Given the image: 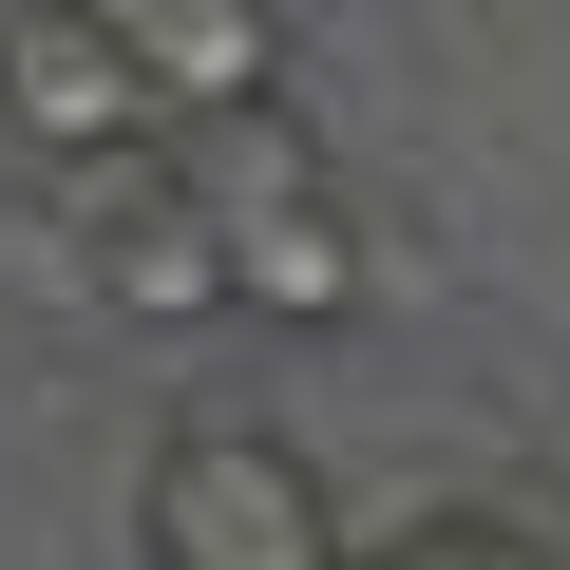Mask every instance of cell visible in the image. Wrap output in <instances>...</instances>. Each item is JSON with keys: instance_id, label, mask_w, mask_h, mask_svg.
Masks as SVG:
<instances>
[{"instance_id": "4", "label": "cell", "mask_w": 570, "mask_h": 570, "mask_svg": "<svg viewBox=\"0 0 570 570\" xmlns=\"http://www.w3.org/2000/svg\"><path fill=\"white\" fill-rule=\"evenodd\" d=\"M96 190H115V209H96V305H115V324H209V305H228L209 190H190V171H153V153H115Z\"/></svg>"}, {"instance_id": "3", "label": "cell", "mask_w": 570, "mask_h": 570, "mask_svg": "<svg viewBox=\"0 0 570 570\" xmlns=\"http://www.w3.org/2000/svg\"><path fill=\"white\" fill-rule=\"evenodd\" d=\"M0 134H20L39 171L171 153V96H153V58H134L115 0H20V20H0Z\"/></svg>"}, {"instance_id": "1", "label": "cell", "mask_w": 570, "mask_h": 570, "mask_svg": "<svg viewBox=\"0 0 570 570\" xmlns=\"http://www.w3.org/2000/svg\"><path fill=\"white\" fill-rule=\"evenodd\" d=\"M190 190H209V247H228V305L247 324H362V228H343L324 153L285 134L266 96L190 115Z\"/></svg>"}, {"instance_id": "2", "label": "cell", "mask_w": 570, "mask_h": 570, "mask_svg": "<svg viewBox=\"0 0 570 570\" xmlns=\"http://www.w3.org/2000/svg\"><path fill=\"white\" fill-rule=\"evenodd\" d=\"M134 551L153 570H343V494L285 456L266 419H171L153 438V494H134Z\"/></svg>"}, {"instance_id": "5", "label": "cell", "mask_w": 570, "mask_h": 570, "mask_svg": "<svg viewBox=\"0 0 570 570\" xmlns=\"http://www.w3.org/2000/svg\"><path fill=\"white\" fill-rule=\"evenodd\" d=\"M134 58L171 115H228V96H266V0H171V20H134Z\"/></svg>"}, {"instance_id": "6", "label": "cell", "mask_w": 570, "mask_h": 570, "mask_svg": "<svg viewBox=\"0 0 570 570\" xmlns=\"http://www.w3.org/2000/svg\"><path fill=\"white\" fill-rule=\"evenodd\" d=\"M343 570H570V532H513V513H419V532H381V551H343Z\"/></svg>"}]
</instances>
